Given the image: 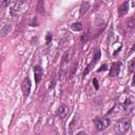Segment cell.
<instances>
[{"instance_id":"obj_1","label":"cell","mask_w":135,"mask_h":135,"mask_svg":"<svg viewBox=\"0 0 135 135\" xmlns=\"http://www.w3.org/2000/svg\"><path fill=\"white\" fill-rule=\"evenodd\" d=\"M130 126H131V120L129 118H123L121 120H119L116 126H115V131L116 133L118 134H123L126 133L129 129H130Z\"/></svg>"},{"instance_id":"obj_2","label":"cell","mask_w":135,"mask_h":135,"mask_svg":"<svg viewBox=\"0 0 135 135\" xmlns=\"http://www.w3.org/2000/svg\"><path fill=\"white\" fill-rule=\"evenodd\" d=\"M94 123H95L97 131H103L110 127L111 120H110V118H95Z\"/></svg>"},{"instance_id":"obj_3","label":"cell","mask_w":135,"mask_h":135,"mask_svg":"<svg viewBox=\"0 0 135 135\" xmlns=\"http://www.w3.org/2000/svg\"><path fill=\"white\" fill-rule=\"evenodd\" d=\"M31 88H32V82H31L30 78L26 77V78L22 81V83H21V90H22V92H23L24 97H27V95H28L30 92H31Z\"/></svg>"},{"instance_id":"obj_4","label":"cell","mask_w":135,"mask_h":135,"mask_svg":"<svg viewBox=\"0 0 135 135\" xmlns=\"http://www.w3.org/2000/svg\"><path fill=\"white\" fill-rule=\"evenodd\" d=\"M120 66H121V64H120L119 62H114V63H112V66H111V69H110V76H111V77H116V76H118V74H119V72H120Z\"/></svg>"},{"instance_id":"obj_5","label":"cell","mask_w":135,"mask_h":135,"mask_svg":"<svg viewBox=\"0 0 135 135\" xmlns=\"http://www.w3.org/2000/svg\"><path fill=\"white\" fill-rule=\"evenodd\" d=\"M42 74H43V71H42V68L40 65H36L34 68V75H35V81H36V84L39 83L40 79L42 78Z\"/></svg>"},{"instance_id":"obj_6","label":"cell","mask_w":135,"mask_h":135,"mask_svg":"<svg viewBox=\"0 0 135 135\" xmlns=\"http://www.w3.org/2000/svg\"><path fill=\"white\" fill-rule=\"evenodd\" d=\"M57 116H59V118H64L68 114H69V108L65 104H61L58 110H57Z\"/></svg>"},{"instance_id":"obj_7","label":"cell","mask_w":135,"mask_h":135,"mask_svg":"<svg viewBox=\"0 0 135 135\" xmlns=\"http://www.w3.org/2000/svg\"><path fill=\"white\" fill-rule=\"evenodd\" d=\"M128 11H129V1L127 0L126 2H123L119 6V8H118V15L119 16H123V15H126L128 13Z\"/></svg>"},{"instance_id":"obj_8","label":"cell","mask_w":135,"mask_h":135,"mask_svg":"<svg viewBox=\"0 0 135 135\" xmlns=\"http://www.w3.org/2000/svg\"><path fill=\"white\" fill-rule=\"evenodd\" d=\"M89 8H90V4H89V2H88V1L82 2L81 7H80V15H81V16H83V15L89 11Z\"/></svg>"},{"instance_id":"obj_9","label":"cell","mask_w":135,"mask_h":135,"mask_svg":"<svg viewBox=\"0 0 135 135\" xmlns=\"http://www.w3.org/2000/svg\"><path fill=\"white\" fill-rule=\"evenodd\" d=\"M12 25L11 24H4L2 26V28H0V36H5L6 34H8V32L11 31Z\"/></svg>"},{"instance_id":"obj_10","label":"cell","mask_w":135,"mask_h":135,"mask_svg":"<svg viewBox=\"0 0 135 135\" xmlns=\"http://www.w3.org/2000/svg\"><path fill=\"white\" fill-rule=\"evenodd\" d=\"M124 109H127V110L133 109V99L132 98H127L124 100Z\"/></svg>"},{"instance_id":"obj_11","label":"cell","mask_w":135,"mask_h":135,"mask_svg":"<svg viewBox=\"0 0 135 135\" xmlns=\"http://www.w3.org/2000/svg\"><path fill=\"white\" fill-rule=\"evenodd\" d=\"M72 28L74 31H76V32H79V31H81L83 28V26H82V24L80 22H75V23L72 24Z\"/></svg>"},{"instance_id":"obj_12","label":"cell","mask_w":135,"mask_h":135,"mask_svg":"<svg viewBox=\"0 0 135 135\" xmlns=\"http://www.w3.org/2000/svg\"><path fill=\"white\" fill-rule=\"evenodd\" d=\"M99 58H100V51L98 50V49H96V51H95V56H94V60L91 62L92 64H95L98 60H99Z\"/></svg>"},{"instance_id":"obj_13","label":"cell","mask_w":135,"mask_h":135,"mask_svg":"<svg viewBox=\"0 0 135 135\" xmlns=\"http://www.w3.org/2000/svg\"><path fill=\"white\" fill-rule=\"evenodd\" d=\"M37 11L39 13H43L44 12V5H43V0H39L38 1V5H37Z\"/></svg>"},{"instance_id":"obj_14","label":"cell","mask_w":135,"mask_h":135,"mask_svg":"<svg viewBox=\"0 0 135 135\" xmlns=\"http://www.w3.org/2000/svg\"><path fill=\"white\" fill-rule=\"evenodd\" d=\"M128 25H129V27H134V25H135V19H134V17H131L130 19H129V21H128Z\"/></svg>"},{"instance_id":"obj_15","label":"cell","mask_w":135,"mask_h":135,"mask_svg":"<svg viewBox=\"0 0 135 135\" xmlns=\"http://www.w3.org/2000/svg\"><path fill=\"white\" fill-rule=\"evenodd\" d=\"M134 64H135V60L132 59L130 61V63H129V71H130V73H133V71H134Z\"/></svg>"},{"instance_id":"obj_16","label":"cell","mask_w":135,"mask_h":135,"mask_svg":"<svg viewBox=\"0 0 135 135\" xmlns=\"http://www.w3.org/2000/svg\"><path fill=\"white\" fill-rule=\"evenodd\" d=\"M51 41H52V34L51 33H47L46 34V38H45V42H46V44H50Z\"/></svg>"},{"instance_id":"obj_17","label":"cell","mask_w":135,"mask_h":135,"mask_svg":"<svg viewBox=\"0 0 135 135\" xmlns=\"http://www.w3.org/2000/svg\"><path fill=\"white\" fill-rule=\"evenodd\" d=\"M9 0H0V6L1 7H5L7 4H8Z\"/></svg>"},{"instance_id":"obj_18","label":"cell","mask_w":135,"mask_h":135,"mask_svg":"<svg viewBox=\"0 0 135 135\" xmlns=\"http://www.w3.org/2000/svg\"><path fill=\"white\" fill-rule=\"evenodd\" d=\"M93 84H94L95 90H98V89H99V84H98V81H97L96 78H93Z\"/></svg>"},{"instance_id":"obj_19","label":"cell","mask_w":135,"mask_h":135,"mask_svg":"<svg viewBox=\"0 0 135 135\" xmlns=\"http://www.w3.org/2000/svg\"><path fill=\"white\" fill-rule=\"evenodd\" d=\"M105 70H108V65H107V64H103V65L98 70V72H103V71H105Z\"/></svg>"},{"instance_id":"obj_20","label":"cell","mask_w":135,"mask_h":135,"mask_svg":"<svg viewBox=\"0 0 135 135\" xmlns=\"http://www.w3.org/2000/svg\"><path fill=\"white\" fill-rule=\"evenodd\" d=\"M32 25H33V26H37V25H38V22H37V18H36V17L34 18V20H33V23H32Z\"/></svg>"}]
</instances>
